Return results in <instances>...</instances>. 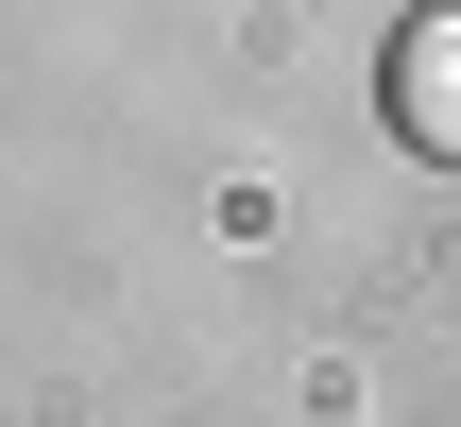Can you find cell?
<instances>
[{
    "instance_id": "obj_1",
    "label": "cell",
    "mask_w": 461,
    "mask_h": 427,
    "mask_svg": "<svg viewBox=\"0 0 461 427\" xmlns=\"http://www.w3.org/2000/svg\"><path fill=\"white\" fill-rule=\"evenodd\" d=\"M393 120H411L428 154H461V0H445V17H411V34H393Z\"/></svg>"
}]
</instances>
